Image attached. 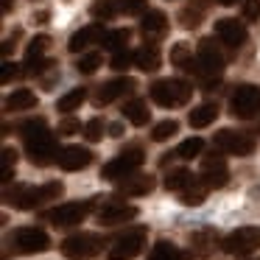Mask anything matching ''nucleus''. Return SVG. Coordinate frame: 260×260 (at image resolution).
Here are the masks:
<instances>
[{"label":"nucleus","mask_w":260,"mask_h":260,"mask_svg":"<svg viewBox=\"0 0 260 260\" xmlns=\"http://www.w3.org/2000/svg\"><path fill=\"white\" fill-rule=\"evenodd\" d=\"M62 193H64L62 182H45V185H37V187H31V185L6 187L3 199H6V204H12L17 210H34V207H42L48 202H56Z\"/></svg>","instance_id":"f03ea898"},{"label":"nucleus","mask_w":260,"mask_h":260,"mask_svg":"<svg viewBox=\"0 0 260 260\" xmlns=\"http://www.w3.org/2000/svg\"><path fill=\"white\" fill-rule=\"evenodd\" d=\"M221 70H224V53L215 48L213 40H202L187 73H196L199 79H204L207 84H213V81H218Z\"/></svg>","instance_id":"7ed1b4c3"},{"label":"nucleus","mask_w":260,"mask_h":260,"mask_svg":"<svg viewBox=\"0 0 260 260\" xmlns=\"http://www.w3.org/2000/svg\"><path fill=\"white\" fill-rule=\"evenodd\" d=\"M230 112L241 120L254 118V115L260 112V87H254V84L235 87V92H232V98H230Z\"/></svg>","instance_id":"1a4fd4ad"},{"label":"nucleus","mask_w":260,"mask_h":260,"mask_svg":"<svg viewBox=\"0 0 260 260\" xmlns=\"http://www.w3.org/2000/svg\"><path fill=\"white\" fill-rule=\"evenodd\" d=\"M179 199H182V204H187V207H199V204L207 199V187H204L202 179H196L190 187H187V190L179 193Z\"/></svg>","instance_id":"7c9ffc66"},{"label":"nucleus","mask_w":260,"mask_h":260,"mask_svg":"<svg viewBox=\"0 0 260 260\" xmlns=\"http://www.w3.org/2000/svg\"><path fill=\"white\" fill-rule=\"evenodd\" d=\"M14 165H17V151L3 148V185H9L14 179Z\"/></svg>","instance_id":"e433bc0d"},{"label":"nucleus","mask_w":260,"mask_h":260,"mask_svg":"<svg viewBox=\"0 0 260 260\" xmlns=\"http://www.w3.org/2000/svg\"><path fill=\"white\" fill-rule=\"evenodd\" d=\"M213 143H215V148H218L221 154H232V157H249V154L254 151V140H252V137L243 135V132H235V129L215 132Z\"/></svg>","instance_id":"f8f14e48"},{"label":"nucleus","mask_w":260,"mask_h":260,"mask_svg":"<svg viewBox=\"0 0 260 260\" xmlns=\"http://www.w3.org/2000/svg\"><path fill=\"white\" fill-rule=\"evenodd\" d=\"M171 64H176V68H182V70H190L193 48L187 45V42H176V45L171 48Z\"/></svg>","instance_id":"c756f323"},{"label":"nucleus","mask_w":260,"mask_h":260,"mask_svg":"<svg viewBox=\"0 0 260 260\" xmlns=\"http://www.w3.org/2000/svg\"><path fill=\"white\" fill-rule=\"evenodd\" d=\"M221 249L235 257H249L260 249V226H238L221 241Z\"/></svg>","instance_id":"423d86ee"},{"label":"nucleus","mask_w":260,"mask_h":260,"mask_svg":"<svg viewBox=\"0 0 260 260\" xmlns=\"http://www.w3.org/2000/svg\"><path fill=\"white\" fill-rule=\"evenodd\" d=\"M165 31H168V17H165L162 12H146L140 20V34L148 40V45H151L154 40H159V37H165Z\"/></svg>","instance_id":"6ab92c4d"},{"label":"nucleus","mask_w":260,"mask_h":260,"mask_svg":"<svg viewBox=\"0 0 260 260\" xmlns=\"http://www.w3.org/2000/svg\"><path fill=\"white\" fill-rule=\"evenodd\" d=\"M84 98H87V90H84V87H73V90L64 92V95L56 101V109L68 115V112H73V109H79L81 104H84Z\"/></svg>","instance_id":"c85d7f7f"},{"label":"nucleus","mask_w":260,"mask_h":260,"mask_svg":"<svg viewBox=\"0 0 260 260\" xmlns=\"http://www.w3.org/2000/svg\"><path fill=\"white\" fill-rule=\"evenodd\" d=\"M176 132H179V123H176V120H171V118L168 120H159V123L151 129V140L154 143H165V140H171Z\"/></svg>","instance_id":"c9c22d12"},{"label":"nucleus","mask_w":260,"mask_h":260,"mask_svg":"<svg viewBox=\"0 0 260 260\" xmlns=\"http://www.w3.org/2000/svg\"><path fill=\"white\" fill-rule=\"evenodd\" d=\"M12 246L20 254H40L51 246V238L40 226H17L12 235Z\"/></svg>","instance_id":"6e6552de"},{"label":"nucleus","mask_w":260,"mask_h":260,"mask_svg":"<svg viewBox=\"0 0 260 260\" xmlns=\"http://www.w3.org/2000/svg\"><path fill=\"white\" fill-rule=\"evenodd\" d=\"M215 243H218V238H215V232H213V230H199V232H193V235H190V246H193V252L202 254V257H207V254L213 252Z\"/></svg>","instance_id":"bb28decb"},{"label":"nucleus","mask_w":260,"mask_h":260,"mask_svg":"<svg viewBox=\"0 0 260 260\" xmlns=\"http://www.w3.org/2000/svg\"><path fill=\"white\" fill-rule=\"evenodd\" d=\"M143 159H146V154H143L140 146H126L118 157H112L101 168V179H107V182H123V179H129V176L143 165Z\"/></svg>","instance_id":"39448f33"},{"label":"nucleus","mask_w":260,"mask_h":260,"mask_svg":"<svg viewBox=\"0 0 260 260\" xmlns=\"http://www.w3.org/2000/svg\"><path fill=\"white\" fill-rule=\"evenodd\" d=\"M243 20L246 23H257L260 20V0H243Z\"/></svg>","instance_id":"ea45409f"},{"label":"nucleus","mask_w":260,"mask_h":260,"mask_svg":"<svg viewBox=\"0 0 260 260\" xmlns=\"http://www.w3.org/2000/svg\"><path fill=\"white\" fill-rule=\"evenodd\" d=\"M12 9V0H3V12H9Z\"/></svg>","instance_id":"09e8293b"},{"label":"nucleus","mask_w":260,"mask_h":260,"mask_svg":"<svg viewBox=\"0 0 260 260\" xmlns=\"http://www.w3.org/2000/svg\"><path fill=\"white\" fill-rule=\"evenodd\" d=\"M118 12H120V6L115 3V0H95V3L90 6V14L95 20H112Z\"/></svg>","instance_id":"72a5a7b5"},{"label":"nucleus","mask_w":260,"mask_h":260,"mask_svg":"<svg viewBox=\"0 0 260 260\" xmlns=\"http://www.w3.org/2000/svg\"><path fill=\"white\" fill-rule=\"evenodd\" d=\"M109 135H112V137H120V135H123V126H120V123H112V126H109Z\"/></svg>","instance_id":"a18cd8bd"},{"label":"nucleus","mask_w":260,"mask_h":260,"mask_svg":"<svg viewBox=\"0 0 260 260\" xmlns=\"http://www.w3.org/2000/svg\"><path fill=\"white\" fill-rule=\"evenodd\" d=\"M123 118L129 120L132 126H146V123H148V118H151V112H148L146 101L135 98V101H126V107H123Z\"/></svg>","instance_id":"393cba45"},{"label":"nucleus","mask_w":260,"mask_h":260,"mask_svg":"<svg viewBox=\"0 0 260 260\" xmlns=\"http://www.w3.org/2000/svg\"><path fill=\"white\" fill-rule=\"evenodd\" d=\"M199 179L204 182V187L207 190H215V187H224L226 182H230V168H226V159L221 157V154H207V157L202 159V176Z\"/></svg>","instance_id":"ddd939ff"},{"label":"nucleus","mask_w":260,"mask_h":260,"mask_svg":"<svg viewBox=\"0 0 260 260\" xmlns=\"http://www.w3.org/2000/svg\"><path fill=\"white\" fill-rule=\"evenodd\" d=\"M104 249V238L92 235V232H79V235H70L62 241V254L70 260H90L95 254H101Z\"/></svg>","instance_id":"0eeeda50"},{"label":"nucleus","mask_w":260,"mask_h":260,"mask_svg":"<svg viewBox=\"0 0 260 260\" xmlns=\"http://www.w3.org/2000/svg\"><path fill=\"white\" fill-rule=\"evenodd\" d=\"M199 20H202V12H199V9H185V12L179 14L182 28H196V25H199Z\"/></svg>","instance_id":"a19ab883"},{"label":"nucleus","mask_w":260,"mask_h":260,"mask_svg":"<svg viewBox=\"0 0 260 260\" xmlns=\"http://www.w3.org/2000/svg\"><path fill=\"white\" fill-rule=\"evenodd\" d=\"M48 17H51V12H37L34 14V23H45Z\"/></svg>","instance_id":"49530a36"},{"label":"nucleus","mask_w":260,"mask_h":260,"mask_svg":"<svg viewBox=\"0 0 260 260\" xmlns=\"http://www.w3.org/2000/svg\"><path fill=\"white\" fill-rule=\"evenodd\" d=\"M204 151V140L202 137H187V140H182L179 146H176V157L179 159H193V157H199V154Z\"/></svg>","instance_id":"2f4dec72"},{"label":"nucleus","mask_w":260,"mask_h":260,"mask_svg":"<svg viewBox=\"0 0 260 260\" xmlns=\"http://www.w3.org/2000/svg\"><path fill=\"white\" fill-rule=\"evenodd\" d=\"M92 204L95 202H64V204H59V207L48 210L45 218L51 221L53 226H79L81 221L90 215Z\"/></svg>","instance_id":"9b49d317"},{"label":"nucleus","mask_w":260,"mask_h":260,"mask_svg":"<svg viewBox=\"0 0 260 260\" xmlns=\"http://www.w3.org/2000/svg\"><path fill=\"white\" fill-rule=\"evenodd\" d=\"M132 218H137V207L126 202H104V207L98 210V224L101 226H118Z\"/></svg>","instance_id":"4468645a"},{"label":"nucleus","mask_w":260,"mask_h":260,"mask_svg":"<svg viewBox=\"0 0 260 260\" xmlns=\"http://www.w3.org/2000/svg\"><path fill=\"white\" fill-rule=\"evenodd\" d=\"M146 260H187V254H182V249L174 246L171 241H157Z\"/></svg>","instance_id":"a878e982"},{"label":"nucleus","mask_w":260,"mask_h":260,"mask_svg":"<svg viewBox=\"0 0 260 260\" xmlns=\"http://www.w3.org/2000/svg\"><path fill=\"white\" fill-rule=\"evenodd\" d=\"M215 118H218V104H202V107H196L187 115V123H190L193 129H204V126H210Z\"/></svg>","instance_id":"5701e85b"},{"label":"nucleus","mask_w":260,"mask_h":260,"mask_svg":"<svg viewBox=\"0 0 260 260\" xmlns=\"http://www.w3.org/2000/svg\"><path fill=\"white\" fill-rule=\"evenodd\" d=\"M48 45H51V37H48V34L34 37V40L28 42V48H25V62H37V59H45Z\"/></svg>","instance_id":"473e14b6"},{"label":"nucleus","mask_w":260,"mask_h":260,"mask_svg":"<svg viewBox=\"0 0 260 260\" xmlns=\"http://www.w3.org/2000/svg\"><path fill=\"white\" fill-rule=\"evenodd\" d=\"M146 246V226H132L126 230L109 249V260H135Z\"/></svg>","instance_id":"9d476101"},{"label":"nucleus","mask_w":260,"mask_h":260,"mask_svg":"<svg viewBox=\"0 0 260 260\" xmlns=\"http://www.w3.org/2000/svg\"><path fill=\"white\" fill-rule=\"evenodd\" d=\"M104 37H107L104 25H101V23H90V25L79 28L73 37H70L68 51H70V53H81V51H87L90 45H98V42H104Z\"/></svg>","instance_id":"a211bd4d"},{"label":"nucleus","mask_w":260,"mask_h":260,"mask_svg":"<svg viewBox=\"0 0 260 260\" xmlns=\"http://www.w3.org/2000/svg\"><path fill=\"white\" fill-rule=\"evenodd\" d=\"M37 107V95L31 90H14L6 98V112H25V109Z\"/></svg>","instance_id":"b1692460"},{"label":"nucleus","mask_w":260,"mask_h":260,"mask_svg":"<svg viewBox=\"0 0 260 260\" xmlns=\"http://www.w3.org/2000/svg\"><path fill=\"white\" fill-rule=\"evenodd\" d=\"M104 64V59H101V53L98 51H92V53H81V59L76 62V70H79L81 76H92L98 68Z\"/></svg>","instance_id":"f704fd0d"},{"label":"nucleus","mask_w":260,"mask_h":260,"mask_svg":"<svg viewBox=\"0 0 260 260\" xmlns=\"http://www.w3.org/2000/svg\"><path fill=\"white\" fill-rule=\"evenodd\" d=\"M20 132H23L25 154H28L31 162L40 165V168L56 162V157H59V151H62V148H56V137H53V132L48 129L45 118L25 120V123L20 126Z\"/></svg>","instance_id":"f257e3e1"},{"label":"nucleus","mask_w":260,"mask_h":260,"mask_svg":"<svg viewBox=\"0 0 260 260\" xmlns=\"http://www.w3.org/2000/svg\"><path fill=\"white\" fill-rule=\"evenodd\" d=\"M123 14H143L146 12V0H118Z\"/></svg>","instance_id":"79ce46f5"},{"label":"nucleus","mask_w":260,"mask_h":260,"mask_svg":"<svg viewBox=\"0 0 260 260\" xmlns=\"http://www.w3.org/2000/svg\"><path fill=\"white\" fill-rule=\"evenodd\" d=\"M23 76V70H20V64H14V62H6L3 64V76H0V81L3 84H9L12 79H20Z\"/></svg>","instance_id":"37998d69"},{"label":"nucleus","mask_w":260,"mask_h":260,"mask_svg":"<svg viewBox=\"0 0 260 260\" xmlns=\"http://www.w3.org/2000/svg\"><path fill=\"white\" fill-rule=\"evenodd\" d=\"M151 190H154L151 174H132L129 179L118 182V196H146Z\"/></svg>","instance_id":"aec40b11"},{"label":"nucleus","mask_w":260,"mask_h":260,"mask_svg":"<svg viewBox=\"0 0 260 260\" xmlns=\"http://www.w3.org/2000/svg\"><path fill=\"white\" fill-rule=\"evenodd\" d=\"M84 137L90 143H98L104 137V120L101 118H92V120H87L84 123Z\"/></svg>","instance_id":"4c0bfd02"},{"label":"nucleus","mask_w":260,"mask_h":260,"mask_svg":"<svg viewBox=\"0 0 260 260\" xmlns=\"http://www.w3.org/2000/svg\"><path fill=\"white\" fill-rule=\"evenodd\" d=\"M135 68H140L143 73H154L159 68V48L157 45H143L135 51Z\"/></svg>","instance_id":"412c9836"},{"label":"nucleus","mask_w":260,"mask_h":260,"mask_svg":"<svg viewBox=\"0 0 260 260\" xmlns=\"http://www.w3.org/2000/svg\"><path fill=\"white\" fill-rule=\"evenodd\" d=\"M196 182V176L190 174L187 168H171L168 176H165V190H174V193H182Z\"/></svg>","instance_id":"4be33fe9"},{"label":"nucleus","mask_w":260,"mask_h":260,"mask_svg":"<svg viewBox=\"0 0 260 260\" xmlns=\"http://www.w3.org/2000/svg\"><path fill=\"white\" fill-rule=\"evenodd\" d=\"M92 159H95V154H92L90 148H84V146H64L62 151H59V157H56V165L62 171H84Z\"/></svg>","instance_id":"dca6fc26"},{"label":"nucleus","mask_w":260,"mask_h":260,"mask_svg":"<svg viewBox=\"0 0 260 260\" xmlns=\"http://www.w3.org/2000/svg\"><path fill=\"white\" fill-rule=\"evenodd\" d=\"M218 3H221V6H235L238 0H218Z\"/></svg>","instance_id":"de8ad7c7"},{"label":"nucleus","mask_w":260,"mask_h":260,"mask_svg":"<svg viewBox=\"0 0 260 260\" xmlns=\"http://www.w3.org/2000/svg\"><path fill=\"white\" fill-rule=\"evenodd\" d=\"M193 95V84L182 79H159L151 84V101L157 107L165 109H176V107H185Z\"/></svg>","instance_id":"20e7f679"},{"label":"nucleus","mask_w":260,"mask_h":260,"mask_svg":"<svg viewBox=\"0 0 260 260\" xmlns=\"http://www.w3.org/2000/svg\"><path fill=\"white\" fill-rule=\"evenodd\" d=\"M129 28H115V31H107V37H104V51H112V53H120V51H129Z\"/></svg>","instance_id":"cd10ccee"},{"label":"nucleus","mask_w":260,"mask_h":260,"mask_svg":"<svg viewBox=\"0 0 260 260\" xmlns=\"http://www.w3.org/2000/svg\"><path fill=\"white\" fill-rule=\"evenodd\" d=\"M76 132H81V123H79V120H73V118H64L62 123H59V135H62V137H68V135H76Z\"/></svg>","instance_id":"c03bdc74"},{"label":"nucleus","mask_w":260,"mask_h":260,"mask_svg":"<svg viewBox=\"0 0 260 260\" xmlns=\"http://www.w3.org/2000/svg\"><path fill=\"white\" fill-rule=\"evenodd\" d=\"M135 90H137V81L132 79V76L112 79V81H107V84H104L101 90L95 92V107H107V104H112L115 98L129 95V92H135Z\"/></svg>","instance_id":"f3484780"},{"label":"nucleus","mask_w":260,"mask_h":260,"mask_svg":"<svg viewBox=\"0 0 260 260\" xmlns=\"http://www.w3.org/2000/svg\"><path fill=\"white\" fill-rule=\"evenodd\" d=\"M215 37L224 42L226 48H241L246 42L249 31L243 23H238L235 17H224V20H215Z\"/></svg>","instance_id":"2eb2a0df"},{"label":"nucleus","mask_w":260,"mask_h":260,"mask_svg":"<svg viewBox=\"0 0 260 260\" xmlns=\"http://www.w3.org/2000/svg\"><path fill=\"white\" fill-rule=\"evenodd\" d=\"M132 64H135V53L132 51H120L112 56V70H118V73H123V70H129Z\"/></svg>","instance_id":"58836bf2"}]
</instances>
